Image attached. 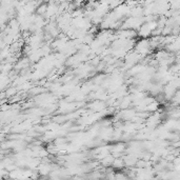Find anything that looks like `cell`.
<instances>
[{"label": "cell", "instance_id": "1", "mask_svg": "<svg viewBox=\"0 0 180 180\" xmlns=\"http://www.w3.org/2000/svg\"><path fill=\"white\" fill-rule=\"evenodd\" d=\"M151 40L149 39H142L136 43L135 50L137 53H139L140 55L144 56L151 51Z\"/></svg>", "mask_w": 180, "mask_h": 180}, {"label": "cell", "instance_id": "2", "mask_svg": "<svg viewBox=\"0 0 180 180\" xmlns=\"http://www.w3.org/2000/svg\"><path fill=\"white\" fill-rule=\"evenodd\" d=\"M152 32L153 31L150 29V26H149V24H148V22H145V23H143L138 29V35L140 37L146 38V37L152 36Z\"/></svg>", "mask_w": 180, "mask_h": 180}, {"label": "cell", "instance_id": "3", "mask_svg": "<svg viewBox=\"0 0 180 180\" xmlns=\"http://www.w3.org/2000/svg\"><path fill=\"white\" fill-rule=\"evenodd\" d=\"M47 5L49 4H45V3H42V4L38 5V8H36V12L38 15H45L47 14Z\"/></svg>", "mask_w": 180, "mask_h": 180}, {"label": "cell", "instance_id": "4", "mask_svg": "<svg viewBox=\"0 0 180 180\" xmlns=\"http://www.w3.org/2000/svg\"><path fill=\"white\" fill-rule=\"evenodd\" d=\"M114 160H115V158L112 156V155H107V156L104 157V158H102V161L101 163L104 165H109V164H113V162H114Z\"/></svg>", "mask_w": 180, "mask_h": 180}, {"label": "cell", "instance_id": "5", "mask_svg": "<svg viewBox=\"0 0 180 180\" xmlns=\"http://www.w3.org/2000/svg\"><path fill=\"white\" fill-rule=\"evenodd\" d=\"M123 165H124V162L122 161L121 159H115L114 160V162H113V167H116V169H120V167H122Z\"/></svg>", "mask_w": 180, "mask_h": 180}, {"label": "cell", "instance_id": "6", "mask_svg": "<svg viewBox=\"0 0 180 180\" xmlns=\"http://www.w3.org/2000/svg\"><path fill=\"white\" fill-rule=\"evenodd\" d=\"M123 150H124V146H123V144H119V145H116L115 148H114V149H113V151L114 152H116V153H120V152L121 151H123Z\"/></svg>", "mask_w": 180, "mask_h": 180}, {"label": "cell", "instance_id": "7", "mask_svg": "<svg viewBox=\"0 0 180 180\" xmlns=\"http://www.w3.org/2000/svg\"><path fill=\"white\" fill-rule=\"evenodd\" d=\"M16 45H17V47H18L19 43H16ZM14 51H16V47H14Z\"/></svg>", "mask_w": 180, "mask_h": 180}]
</instances>
